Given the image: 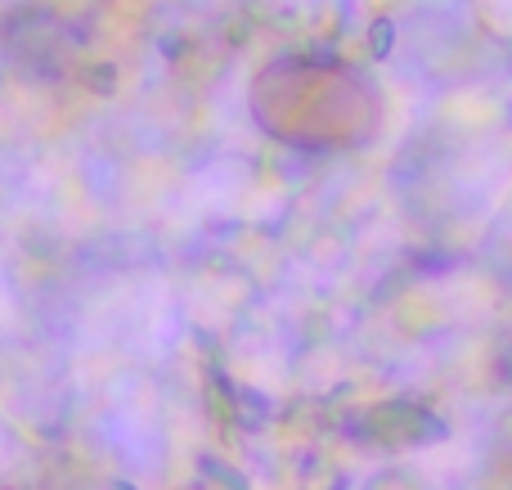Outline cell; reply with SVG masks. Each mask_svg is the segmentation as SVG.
Wrapping results in <instances>:
<instances>
[{"label":"cell","instance_id":"obj_1","mask_svg":"<svg viewBox=\"0 0 512 490\" xmlns=\"http://www.w3.org/2000/svg\"><path fill=\"white\" fill-rule=\"evenodd\" d=\"M248 108L270 140L297 153H351L378 140L382 95L328 54H279L252 77Z\"/></svg>","mask_w":512,"mask_h":490}]
</instances>
